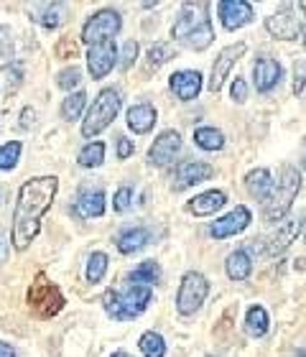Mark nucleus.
Returning a JSON list of instances; mask_svg holds the SVG:
<instances>
[{
  "label": "nucleus",
  "instance_id": "nucleus-28",
  "mask_svg": "<svg viewBox=\"0 0 306 357\" xmlns=\"http://www.w3.org/2000/svg\"><path fill=\"white\" fill-rule=\"evenodd\" d=\"M158 278H161V268H158L156 261L141 263V266L130 273V281H133L135 286H148V283H156Z\"/></svg>",
  "mask_w": 306,
  "mask_h": 357
},
{
  "label": "nucleus",
  "instance_id": "nucleus-33",
  "mask_svg": "<svg viewBox=\"0 0 306 357\" xmlns=\"http://www.w3.org/2000/svg\"><path fill=\"white\" fill-rule=\"evenodd\" d=\"M105 271H107V255H105V253H92L90 261H87V281H90V283L102 281Z\"/></svg>",
  "mask_w": 306,
  "mask_h": 357
},
{
  "label": "nucleus",
  "instance_id": "nucleus-47",
  "mask_svg": "<svg viewBox=\"0 0 306 357\" xmlns=\"http://www.w3.org/2000/svg\"><path fill=\"white\" fill-rule=\"evenodd\" d=\"M304 243H306V230H304Z\"/></svg>",
  "mask_w": 306,
  "mask_h": 357
},
{
  "label": "nucleus",
  "instance_id": "nucleus-41",
  "mask_svg": "<svg viewBox=\"0 0 306 357\" xmlns=\"http://www.w3.org/2000/svg\"><path fill=\"white\" fill-rule=\"evenodd\" d=\"M133 153V141H128V138H120L118 141V156L120 158H128Z\"/></svg>",
  "mask_w": 306,
  "mask_h": 357
},
{
  "label": "nucleus",
  "instance_id": "nucleus-13",
  "mask_svg": "<svg viewBox=\"0 0 306 357\" xmlns=\"http://www.w3.org/2000/svg\"><path fill=\"white\" fill-rule=\"evenodd\" d=\"M217 10H220L222 26L227 31H238L253 21V6L245 3V0H222L217 6Z\"/></svg>",
  "mask_w": 306,
  "mask_h": 357
},
{
  "label": "nucleus",
  "instance_id": "nucleus-22",
  "mask_svg": "<svg viewBox=\"0 0 306 357\" xmlns=\"http://www.w3.org/2000/svg\"><path fill=\"white\" fill-rule=\"evenodd\" d=\"M156 126V110L151 105H135L128 110V128L133 133H148L151 128Z\"/></svg>",
  "mask_w": 306,
  "mask_h": 357
},
{
  "label": "nucleus",
  "instance_id": "nucleus-20",
  "mask_svg": "<svg viewBox=\"0 0 306 357\" xmlns=\"http://www.w3.org/2000/svg\"><path fill=\"white\" fill-rule=\"evenodd\" d=\"M224 202H227L224 192H220V189H212V192H204V194H199V197H194V199L189 202V212H192V215H197V217L215 215L217 209L224 207Z\"/></svg>",
  "mask_w": 306,
  "mask_h": 357
},
{
  "label": "nucleus",
  "instance_id": "nucleus-42",
  "mask_svg": "<svg viewBox=\"0 0 306 357\" xmlns=\"http://www.w3.org/2000/svg\"><path fill=\"white\" fill-rule=\"evenodd\" d=\"M293 92H296V95L304 92V69L301 67H296V72H293Z\"/></svg>",
  "mask_w": 306,
  "mask_h": 357
},
{
  "label": "nucleus",
  "instance_id": "nucleus-32",
  "mask_svg": "<svg viewBox=\"0 0 306 357\" xmlns=\"http://www.w3.org/2000/svg\"><path fill=\"white\" fill-rule=\"evenodd\" d=\"M13 64V36L8 26H0V69Z\"/></svg>",
  "mask_w": 306,
  "mask_h": 357
},
{
  "label": "nucleus",
  "instance_id": "nucleus-4",
  "mask_svg": "<svg viewBox=\"0 0 306 357\" xmlns=\"http://www.w3.org/2000/svg\"><path fill=\"white\" fill-rule=\"evenodd\" d=\"M151 296H153L151 286H135V283H130L125 291H107L102 301L112 319L125 321L146 312V306L151 304Z\"/></svg>",
  "mask_w": 306,
  "mask_h": 357
},
{
  "label": "nucleus",
  "instance_id": "nucleus-11",
  "mask_svg": "<svg viewBox=\"0 0 306 357\" xmlns=\"http://www.w3.org/2000/svg\"><path fill=\"white\" fill-rule=\"evenodd\" d=\"M247 46L243 44V41H238V44L232 46H224L222 52L217 54L215 64H212V79H209V89L212 92H220L222 89V82L227 79V75H230V69L235 67V61L245 54Z\"/></svg>",
  "mask_w": 306,
  "mask_h": 357
},
{
  "label": "nucleus",
  "instance_id": "nucleus-44",
  "mask_svg": "<svg viewBox=\"0 0 306 357\" xmlns=\"http://www.w3.org/2000/svg\"><path fill=\"white\" fill-rule=\"evenodd\" d=\"M0 357H15V350L10 347V344L0 342Z\"/></svg>",
  "mask_w": 306,
  "mask_h": 357
},
{
  "label": "nucleus",
  "instance_id": "nucleus-3",
  "mask_svg": "<svg viewBox=\"0 0 306 357\" xmlns=\"http://www.w3.org/2000/svg\"><path fill=\"white\" fill-rule=\"evenodd\" d=\"M301 189V174L293 166H286L278 181L273 184V192L268 194V199L263 202V220L266 222H284V217L289 215V209L293 207V199Z\"/></svg>",
  "mask_w": 306,
  "mask_h": 357
},
{
  "label": "nucleus",
  "instance_id": "nucleus-37",
  "mask_svg": "<svg viewBox=\"0 0 306 357\" xmlns=\"http://www.w3.org/2000/svg\"><path fill=\"white\" fill-rule=\"evenodd\" d=\"M135 56H138V41H125V46H123V54H120V67L123 69H130L133 67Z\"/></svg>",
  "mask_w": 306,
  "mask_h": 357
},
{
  "label": "nucleus",
  "instance_id": "nucleus-18",
  "mask_svg": "<svg viewBox=\"0 0 306 357\" xmlns=\"http://www.w3.org/2000/svg\"><path fill=\"white\" fill-rule=\"evenodd\" d=\"M171 89L174 95L189 102V100H194L199 95V89H202V75L194 72V69H184V72H176L171 77Z\"/></svg>",
  "mask_w": 306,
  "mask_h": 357
},
{
  "label": "nucleus",
  "instance_id": "nucleus-39",
  "mask_svg": "<svg viewBox=\"0 0 306 357\" xmlns=\"http://www.w3.org/2000/svg\"><path fill=\"white\" fill-rule=\"evenodd\" d=\"M56 56H59V59H72V56H77V44L69 36L61 38L59 44H56Z\"/></svg>",
  "mask_w": 306,
  "mask_h": 357
},
{
  "label": "nucleus",
  "instance_id": "nucleus-6",
  "mask_svg": "<svg viewBox=\"0 0 306 357\" xmlns=\"http://www.w3.org/2000/svg\"><path fill=\"white\" fill-rule=\"evenodd\" d=\"M306 26V6L304 3H286L278 13L266 18V31L273 38L281 41H293L301 36V31Z\"/></svg>",
  "mask_w": 306,
  "mask_h": 357
},
{
  "label": "nucleus",
  "instance_id": "nucleus-38",
  "mask_svg": "<svg viewBox=\"0 0 306 357\" xmlns=\"http://www.w3.org/2000/svg\"><path fill=\"white\" fill-rule=\"evenodd\" d=\"M130 202H133V189H130V186L118 189V194H115V209H118V212H125V209L130 207Z\"/></svg>",
  "mask_w": 306,
  "mask_h": 357
},
{
  "label": "nucleus",
  "instance_id": "nucleus-12",
  "mask_svg": "<svg viewBox=\"0 0 306 357\" xmlns=\"http://www.w3.org/2000/svg\"><path fill=\"white\" fill-rule=\"evenodd\" d=\"M247 225H250V209L240 204V207H235L224 217H220V220L209 227V235L215 240H224V238H232V235L243 232Z\"/></svg>",
  "mask_w": 306,
  "mask_h": 357
},
{
  "label": "nucleus",
  "instance_id": "nucleus-21",
  "mask_svg": "<svg viewBox=\"0 0 306 357\" xmlns=\"http://www.w3.org/2000/svg\"><path fill=\"white\" fill-rule=\"evenodd\" d=\"M33 18L46 29H59L67 21V6L64 3H41L33 8Z\"/></svg>",
  "mask_w": 306,
  "mask_h": 357
},
{
  "label": "nucleus",
  "instance_id": "nucleus-40",
  "mask_svg": "<svg viewBox=\"0 0 306 357\" xmlns=\"http://www.w3.org/2000/svg\"><path fill=\"white\" fill-rule=\"evenodd\" d=\"M230 95H232V100H235V102H245L247 100V84H245V79H235V82H232V89H230Z\"/></svg>",
  "mask_w": 306,
  "mask_h": 357
},
{
  "label": "nucleus",
  "instance_id": "nucleus-25",
  "mask_svg": "<svg viewBox=\"0 0 306 357\" xmlns=\"http://www.w3.org/2000/svg\"><path fill=\"white\" fill-rule=\"evenodd\" d=\"M224 268H227V275H230L232 281H245L250 271H253V263H250V255L245 250H235V253L227 255Z\"/></svg>",
  "mask_w": 306,
  "mask_h": 357
},
{
  "label": "nucleus",
  "instance_id": "nucleus-23",
  "mask_svg": "<svg viewBox=\"0 0 306 357\" xmlns=\"http://www.w3.org/2000/svg\"><path fill=\"white\" fill-rule=\"evenodd\" d=\"M245 186L255 199L266 202L268 199V194L273 192V176H270L268 169H255V172H250L245 176Z\"/></svg>",
  "mask_w": 306,
  "mask_h": 357
},
{
  "label": "nucleus",
  "instance_id": "nucleus-8",
  "mask_svg": "<svg viewBox=\"0 0 306 357\" xmlns=\"http://www.w3.org/2000/svg\"><path fill=\"white\" fill-rule=\"evenodd\" d=\"M209 294V283L202 273H197V271H189L184 278H181V286H179V294H176V309L179 314L189 317V314H194L199 306L204 304V298Z\"/></svg>",
  "mask_w": 306,
  "mask_h": 357
},
{
  "label": "nucleus",
  "instance_id": "nucleus-9",
  "mask_svg": "<svg viewBox=\"0 0 306 357\" xmlns=\"http://www.w3.org/2000/svg\"><path fill=\"white\" fill-rule=\"evenodd\" d=\"M123 21H120V15L115 10H100L90 18V21L84 23L82 29V41L90 46H98L102 41H112V36L120 31Z\"/></svg>",
  "mask_w": 306,
  "mask_h": 357
},
{
  "label": "nucleus",
  "instance_id": "nucleus-10",
  "mask_svg": "<svg viewBox=\"0 0 306 357\" xmlns=\"http://www.w3.org/2000/svg\"><path fill=\"white\" fill-rule=\"evenodd\" d=\"M215 176V166L204 164V161H181L174 172V189L184 192L189 186H197Z\"/></svg>",
  "mask_w": 306,
  "mask_h": 357
},
{
  "label": "nucleus",
  "instance_id": "nucleus-2",
  "mask_svg": "<svg viewBox=\"0 0 306 357\" xmlns=\"http://www.w3.org/2000/svg\"><path fill=\"white\" fill-rule=\"evenodd\" d=\"M171 36L176 41H184L194 52H204L215 38V31L209 23V3H187L174 23Z\"/></svg>",
  "mask_w": 306,
  "mask_h": 357
},
{
  "label": "nucleus",
  "instance_id": "nucleus-48",
  "mask_svg": "<svg viewBox=\"0 0 306 357\" xmlns=\"http://www.w3.org/2000/svg\"><path fill=\"white\" fill-rule=\"evenodd\" d=\"M304 169H306V158H304Z\"/></svg>",
  "mask_w": 306,
  "mask_h": 357
},
{
  "label": "nucleus",
  "instance_id": "nucleus-46",
  "mask_svg": "<svg viewBox=\"0 0 306 357\" xmlns=\"http://www.w3.org/2000/svg\"><path fill=\"white\" fill-rule=\"evenodd\" d=\"M304 49H306V33H304Z\"/></svg>",
  "mask_w": 306,
  "mask_h": 357
},
{
  "label": "nucleus",
  "instance_id": "nucleus-19",
  "mask_svg": "<svg viewBox=\"0 0 306 357\" xmlns=\"http://www.w3.org/2000/svg\"><path fill=\"white\" fill-rule=\"evenodd\" d=\"M75 209L79 217H100L105 212V194L100 189H82L75 202Z\"/></svg>",
  "mask_w": 306,
  "mask_h": 357
},
{
  "label": "nucleus",
  "instance_id": "nucleus-43",
  "mask_svg": "<svg viewBox=\"0 0 306 357\" xmlns=\"http://www.w3.org/2000/svg\"><path fill=\"white\" fill-rule=\"evenodd\" d=\"M33 118H36V110H33V107H26V110H23V115H21V126L29 128L31 123H33Z\"/></svg>",
  "mask_w": 306,
  "mask_h": 357
},
{
  "label": "nucleus",
  "instance_id": "nucleus-17",
  "mask_svg": "<svg viewBox=\"0 0 306 357\" xmlns=\"http://www.w3.org/2000/svg\"><path fill=\"white\" fill-rule=\"evenodd\" d=\"M253 77L258 92H270L281 79V64L276 59H270V56H261L253 64Z\"/></svg>",
  "mask_w": 306,
  "mask_h": 357
},
{
  "label": "nucleus",
  "instance_id": "nucleus-27",
  "mask_svg": "<svg viewBox=\"0 0 306 357\" xmlns=\"http://www.w3.org/2000/svg\"><path fill=\"white\" fill-rule=\"evenodd\" d=\"M245 327H247V335H253V337H263L268 332V314H266L263 306H250V309H247Z\"/></svg>",
  "mask_w": 306,
  "mask_h": 357
},
{
  "label": "nucleus",
  "instance_id": "nucleus-16",
  "mask_svg": "<svg viewBox=\"0 0 306 357\" xmlns=\"http://www.w3.org/2000/svg\"><path fill=\"white\" fill-rule=\"evenodd\" d=\"M299 232H301V222H299V220H284V222L276 227V232H273V235L266 240V255H270V258L281 255L286 248L291 245L293 240L299 238Z\"/></svg>",
  "mask_w": 306,
  "mask_h": 357
},
{
  "label": "nucleus",
  "instance_id": "nucleus-7",
  "mask_svg": "<svg viewBox=\"0 0 306 357\" xmlns=\"http://www.w3.org/2000/svg\"><path fill=\"white\" fill-rule=\"evenodd\" d=\"M118 110H120V95L115 92V89H102V92L98 95V100L92 102L90 112H87V118H84L82 135L92 138V135L102 133L105 128L115 120Z\"/></svg>",
  "mask_w": 306,
  "mask_h": 357
},
{
  "label": "nucleus",
  "instance_id": "nucleus-36",
  "mask_svg": "<svg viewBox=\"0 0 306 357\" xmlns=\"http://www.w3.org/2000/svg\"><path fill=\"white\" fill-rule=\"evenodd\" d=\"M79 82H82V72H79L77 67H67L64 72H59V77H56V84H59L61 89H72Z\"/></svg>",
  "mask_w": 306,
  "mask_h": 357
},
{
  "label": "nucleus",
  "instance_id": "nucleus-14",
  "mask_svg": "<svg viewBox=\"0 0 306 357\" xmlns=\"http://www.w3.org/2000/svg\"><path fill=\"white\" fill-rule=\"evenodd\" d=\"M115 59H118V52H115V44L112 41H102V44L92 46L90 54H87V67H90L92 79H102L112 72L115 67Z\"/></svg>",
  "mask_w": 306,
  "mask_h": 357
},
{
  "label": "nucleus",
  "instance_id": "nucleus-30",
  "mask_svg": "<svg viewBox=\"0 0 306 357\" xmlns=\"http://www.w3.org/2000/svg\"><path fill=\"white\" fill-rule=\"evenodd\" d=\"M138 344H141V350L146 357H164L166 355V342L158 332H146Z\"/></svg>",
  "mask_w": 306,
  "mask_h": 357
},
{
  "label": "nucleus",
  "instance_id": "nucleus-29",
  "mask_svg": "<svg viewBox=\"0 0 306 357\" xmlns=\"http://www.w3.org/2000/svg\"><path fill=\"white\" fill-rule=\"evenodd\" d=\"M77 161H79V166H84V169H95V166H100L105 161V143H100V141L87 143V146L79 151Z\"/></svg>",
  "mask_w": 306,
  "mask_h": 357
},
{
  "label": "nucleus",
  "instance_id": "nucleus-45",
  "mask_svg": "<svg viewBox=\"0 0 306 357\" xmlns=\"http://www.w3.org/2000/svg\"><path fill=\"white\" fill-rule=\"evenodd\" d=\"M112 357H130V355H128V352H115Z\"/></svg>",
  "mask_w": 306,
  "mask_h": 357
},
{
  "label": "nucleus",
  "instance_id": "nucleus-24",
  "mask_svg": "<svg viewBox=\"0 0 306 357\" xmlns=\"http://www.w3.org/2000/svg\"><path fill=\"white\" fill-rule=\"evenodd\" d=\"M151 240V232L146 227H130V230L120 232L118 235V250L123 255L138 253L141 248H146V243Z\"/></svg>",
  "mask_w": 306,
  "mask_h": 357
},
{
  "label": "nucleus",
  "instance_id": "nucleus-34",
  "mask_svg": "<svg viewBox=\"0 0 306 357\" xmlns=\"http://www.w3.org/2000/svg\"><path fill=\"white\" fill-rule=\"evenodd\" d=\"M18 156H21V143L10 141L6 146H0V169H13L18 164Z\"/></svg>",
  "mask_w": 306,
  "mask_h": 357
},
{
  "label": "nucleus",
  "instance_id": "nucleus-35",
  "mask_svg": "<svg viewBox=\"0 0 306 357\" xmlns=\"http://www.w3.org/2000/svg\"><path fill=\"white\" fill-rule=\"evenodd\" d=\"M169 59H171V46H169V44H156V46H151V52H148V69L164 67V64H166Z\"/></svg>",
  "mask_w": 306,
  "mask_h": 357
},
{
  "label": "nucleus",
  "instance_id": "nucleus-26",
  "mask_svg": "<svg viewBox=\"0 0 306 357\" xmlns=\"http://www.w3.org/2000/svg\"><path fill=\"white\" fill-rule=\"evenodd\" d=\"M194 143L204 151H220L224 146V135L217 128H197Z\"/></svg>",
  "mask_w": 306,
  "mask_h": 357
},
{
  "label": "nucleus",
  "instance_id": "nucleus-1",
  "mask_svg": "<svg viewBox=\"0 0 306 357\" xmlns=\"http://www.w3.org/2000/svg\"><path fill=\"white\" fill-rule=\"evenodd\" d=\"M56 189H59L56 176L31 178V181H26L21 186L13 212V232H10L15 250H26L36 240L41 217H44L46 209L52 207Z\"/></svg>",
  "mask_w": 306,
  "mask_h": 357
},
{
  "label": "nucleus",
  "instance_id": "nucleus-5",
  "mask_svg": "<svg viewBox=\"0 0 306 357\" xmlns=\"http://www.w3.org/2000/svg\"><path fill=\"white\" fill-rule=\"evenodd\" d=\"M29 309L36 317H41V319H49V317H56V314L64 309V294L59 291V286L56 283H52L49 278H46L44 273H38L36 278H33V283H31L29 289Z\"/></svg>",
  "mask_w": 306,
  "mask_h": 357
},
{
  "label": "nucleus",
  "instance_id": "nucleus-15",
  "mask_svg": "<svg viewBox=\"0 0 306 357\" xmlns=\"http://www.w3.org/2000/svg\"><path fill=\"white\" fill-rule=\"evenodd\" d=\"M179 149H181V135L176 133V130H164V133L153 141V146H151V151H148L151 164H156V166L171 164L174 156L179 153Z\"/></svg>",
  "mask_w": 306,
  "mask_h": 357
},
{
  "label": "nucleus",
  "instance_id": "nucleus-31",
  "mask_svg": "<svg viewBox=\"0 0 306 357\" xmlns=\"http://www.w3.org/2000/svg\"><path fill=\"white\" fill-rule=\"evenodd\" d=\"M84 102H87V95H84V92H75V95H69L67 100H64V105H61V115H64V120L79 118L82 110H84Z\"/></svg>",
  "mask_w": 306,
  "mask_h": 357
}]
</instances>
